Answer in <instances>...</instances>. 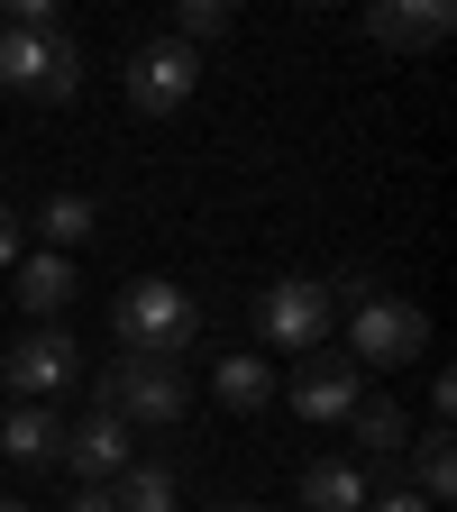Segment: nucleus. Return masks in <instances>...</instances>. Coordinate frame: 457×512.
I'll return each instance as SVG.
<instances>
[{
  "label": "nucleus",
  "instance_id": "1",
  "mask_svg": "<svg viewBox=\"0 0 457 512\" xmlns=\"http://www.w3.org/2000/svg\"><path fill=\"white\" fill-rule=\"evenodd\" d=\"M110 339H119V357L183 366V348L202 339V302H192L183 284H165V275H138L119 293V311H110Z\"/></svg>",
  "mask_w": 457,
  "mask_h": 512
},
{
  "label": "nucleus",
  "instance_id": "2",
  "mask_svg": "<svg viewBox=\"0 0 457 512\" xmlns=\"http://www.w3.org/2000/svg\"><path fill=\"white\" fill-rule=\"evenodd\" d=\"M92 412H119L128 430H183L192 375L183 366H156V357H119V366L92 375Z\"/></svg>",
  "mask_w": 457,
  "mask_h": 512
},
{
  "label": "nucleus",
  "instance_id": "3",
  "mask_svg": "<svg viewBox=\"0 0 457 512\" xmlns=\"http://www.w3.org/2000/svg\"><path fill=\"white\" fill-rule=\"evenodd\" d=\"M0 83L28 101H74L83 92V46L64 28H0Z\"/></svg>",
  "mask_w": 457,
  "mask_h": 512
},
{
  "label": "nucleus",
  "instance_id": "4",
  "mask_svg": "<svg viewBox=\"0 0 457 512\" xmlns=\"http://www.w3.org/2000/svg\"><path fill=\"white\" fill-rule=\"evenodd\" d=\"M330 320H339V302H330V284H320V275H284V284L256 293V339L284 348V357L330 348Z\"/></svg>",
  "mask_w": 457,
  "mask_h": 512
},
{
  "label": "nucleus",
  "instance_id": "5",
  "mask_svg": "<svg viewBox=\"0 0 457 512\" xmlns=\"http://www.w3.org/2000/svg\"><path fill=\"white\" fill-rule=\"evenodd\" d=\"M430 348V320L403 302V293H366L357 302V320H348V357L375 375V366H412Z\"/></svg>",
  "mask_w": 457,
  "mask_h": 512
},
{
  "label": "nucleus",
  "instance_id": "6",
  "mask_svg": "<svg viewBox=\"0 0 457 512\" xmlns=\"http://www.w3.org/2000/svg\"><path fill=\"white\" fill-rule=\"evenodd\" d=\"M284 403H293L302 421H348V412L366 403V366H357L348 348H311V357H293V375H284Z\"/></svg>",
  "mask_w": 457,
  "mask_h": 512
},
{
  "label": "nucleus",
  "instance_id": "7",
  "mask_svg": "<svg viewBox=\"0 0 457 512\" xmlns=\"http://www.w3.org/2000/svg\"><path fill=\"white\" fill-rule=\"evenodd\" d=\"M192 83H202V55L174 46V37H147L138 55H128V110L138 119H174L192 101Z\"/></svg>",
  "mask_w": 457,
  "mask_h": 512
},
{
  "label": "nucleus",
  "instance_id": "8",
  "mask_svg": "<svg viewBox=\"0 0 457 512\" xmlns=\"http://www.w3.org/2000/svg\"><path fill=\"white\" fill-rule=\"evenodd\" d=\"M83 375V348H74V330L64 320H46V330H28L10 357H0V384H10L19 403H46V394H64V384Z\"/></svg>",
  "mask_w": 457,
  "mask_h": 512
},
{
  "label": "nucleus",
  "instance_id": "9",
  "mask_svg": "<svg viewBox=\"0 0 457 512\" xmlns=\"http://www.w3.org/2000/svg\"><path fill=\"white\" fill-rule=\"evenodd\" d=\"M128 458H138V430H128L119 412H92V421H74V430H64V458H55V467H74L83 485H110Z\"/></svg>",
  "mask_w": 457,
  "mask_h": 512
},
{
  "label": "nucleus",
  "instance_id": "10",
  "mask_svg": "<svg viewBox=\"0 0 457 512\" xmlns=\"http://www.w3.org/2000/svg\"><path fill=\"white\" fill-rule=\"evenodd\" d=\"M448 28H457L448 0H375V10H366V37H375V46H394V55L448 46Z\"/></svg>",
  "mask_w": 457,
  "mask_h": 512
},
{
  "label": "nucleus",
  "instance_id": "11",
  "mask_svg": "<svg viewBox=\"0 0 457 512\" xmlns=\"http://www.w3.org/2000/svg\"><path fill=\"white\" fill-rule=\"evenodd\" d=\"M110 503L119 512H183V467L174 458H128L110 476Z\"/></svg>",
  "mask_w": 457,
  "mask_h": 512
},
{
  "label": "nucleus",
  "instance_id": "12",
  "mask_svg": "<svg viewBox=\"0 0 457 512\" xmlns=\"http://www.w3.org/2000/svg\"><path fill=\"white\" fill-rule=\"evenodd\" d=\"M0 458H10V467H55L64 458V421L46 403H19L10 421H0Z\"/></svg>",
  "mask_w": 457,
  "mask_h": 512
},
{
  "label": "nucleus",
  "instance_id": "13",
  "mask_svg": "<svg viewBox=\"0 0 457 512\" xmlns=\"http://www.w3.org/2000/svg\"><path fill=\"white\" fill-rule=\"evenodd\" d=\"M64 302H74V266H64L55 247H37L28 266H19V311H28V330H46V320H64Z\"/></svg>",
  "mask_w": 457,
  "mask_h": 512
},
{
  "label": "nucleus",
  "instance_id": "14",
  "mask_svg": "<svg viewBox=\"0 0 457 512\" xmlns=\"http://www.w3.org/2000/svg\"><path fill=\"white\" fill-rule=\"evenodd\" d=\"M366 494H375V485H366L348 458H311V467H302V503H311V512H366Z\"/></svg>",
  "mask_w": 457,
  "mask_h": 512
},
{
  "label": "nucleus",
  "instance_id": "15",
  "mask_svg": "<svg viewBox=\"0 0 457 512\" xmlns=\"http://www.w3.org/2000/svg\"><path fill=\"white\" fill-rule=\"evenodd\" d=\"M211 394H220V412L247 421V412H266V403H275V366H256V357H220V366H211Z\"/></svg>",
  "mask_w": 457,
  "mask_h": 512
},
{
  "label": "nucleus",
  "instance_id": "16",
  "mask_svg": "<svg viewBox=\"0 0 457 512\" xmlns=\"http://www.w3.org/2000/svg\"><path fill=\"white\" fill-rule=\"evenodd\" d=\"M101 229V202H92V192H46V202H37V238L64 256V247H83Z\"/></svg>",
  "mask_w": 457,
  "mask_h": 512
},
{
  "label": "nucleus",
  "instance_id": "17",
  "mask_svg": "<svg viewBox=\"0 0 457 512\" xmlns=\"http://www.w3.org/2000/svg\"><path fill=\"white\" fill-rule=\"evenodd\" d=\"M448 485H457V458H448V430H430V439H412V494L439 512L448 503Z\"/></svg>",
  "mask_w": 457,
  "mask_h": 512
},
{
  "label": "nucleus",
  "instance_id": "18",
  "mask_svg": "<svg viewBox=\"0 0 457 512\" xmlns=\"http://www.w3.org/2000/svg\"><path fill=\"white\" fill-rule=\"evenodd\" d=\"M348 430L375 448V458H394V448H403V403H394V394H366V403L348 412Z\"/></svg>",
  "mask_w": 457,
  "mask_h": 512
},
{
  "label": "nucleus",
  "instance_id": "19",
  "mask_svg": "<svg viewBox=\"0 0 457 512\" xmlns=\"http://www.w3.org/2000/svg\"><path fill=\"white\" fill-rule=\"evenodd\" d=\"M229 28H238L229 0H183V10H174V46H220Z\"/></svg>",
  "mask_w": 457,
  "mask_h": 512
},
{
  "label": "nucleus",
  "instance_id": "20",
  "mask_svg": "<svg viewBox=\"0 0 457 512\" xmlns=\"http://www.w3.org/2000/svg\"><path fill=\"white\" fill-rule=\"evenodd\" d=\"M0 28H55V0H0Z\"/></svg>",
  "mask_w": 457,
  "mask_h": 512
},
{
  "label": "nucleus",
  "instance_id": "21",
  "mask_svg": "<svg viewBox=\"0 0 457 512\" xmlns=\"http://www.w3.org/2000/svg\"><path fill=\"white\" fill-rule=\"evenodd\" d=\"M448 412H457V375H430V430H448Z\"/></svg>",
  "mask_w": 457,
  "mask_h": 512
},
{
  "label": "nucleus",
  "instance_id": "22",
  "mask_svg": "<svg viewBox=\"0 0 457 512\" xmlns=\"http://www.w3.org/2000/svg\"><path fill=\"white\" fill-rule=\"evenodd\" d=\"M366 512H430V503H421L412 485H384V494H366Z\"/></svg>",
  "mask_w": 457,
  "mask_h": 512
},
{
  "label": "nucleus",
  "instance_id": "23",
  "mask_svg": "<svg viewBox=\"0 0 457 512\" xmlns=\"http://www.w3.org/2000/svg\"><path fill=\"white\" fill-rule=\"evenodd\" d=\"M0 266H19V211L0 202Z\"/></svg>",
  "mask_w": 457,
  "mask_h": 512
},
{
  "label": "nucleus",
  "instance_id": "24",
  "mask_svg": "<svg viewBox=\"0 0 457 512\" xmlns=\"http://www.w3.org/2000/svg\"><path fill=\"white\" fill-rule=\"evenodd\" d=\"M64 512H119V503H110V485H83L74 503H64Z\"/></svg>",
  "mask_w": 457,
  "mask_h": 512
},
{
  "label": "nucleus",
  "instance_id": "25",
  "mask_svg": "<svg viewBox=\"0 0 457 512\" xmlns=\"http://www.w3.org/2000/svg\"><path fill=\"white\" fill-rule=\"evenodd\" d=\"M0 512H37V503H19V494H0Z\"/></svg>",
  "mask_w": 457,
  "mask_h": 512
},
{
  "label": "nucleus",
  "instance_id": "26",
  "mask_svg": "<svg viewBox=\"0 0 457 512\" xmlns=\"http://www.w3.org/2000/svg\"><path fill=\"white\" fill-rule=\"evenodd\" d=\"M211 512H256V503H211Z\"/></svg>",
  "mask_w": 457,
  "mask_h": 512
}]
</instances>
